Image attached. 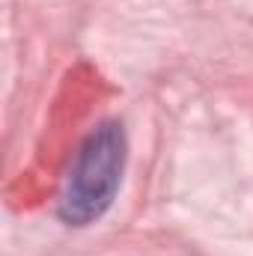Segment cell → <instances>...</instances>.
I'll return each mask as SVG.
<instances>
[{
  "label": "cell",
  "instance_id": "cell-1",
  "mask_svg": "<svg viewBox=\"0 0 253 256\" xmlns=\"http://www.w3.org/2000/svg\"><path fill=\"white\" fill-rule=\"evenodd\" d=\"M122 167H126V134L116 122H104L74 152V161L68 167L60 194V218L74 226L102 218L116 196Z\"/></svg>",
  "mask_w": 253,
  "mask_h": 256
}]
</instances>
